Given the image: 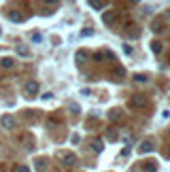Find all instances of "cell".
<instances>
[{"mask_svg": "<svg viewBox=\"0 0 170 172\" xmlns=\"http://www.w3.org/2000/svg\"><path fill=\"white\" fill-rule=\"evenodd\" d=\"M91 7H94V9H102V7H104V2H91Z\"/></svg>", "mask_w": 170, "mask_h": 172, "instance_id": "52a82bcc", "label": "cell"}, {"mask_svg": "<svg viewBox=\"0 0 170 172\" xmlns=\"http://www.w3.org/2000/svg\"><path fill=\"white\" fill-rule=\"evenodd\" d=\"M26 91H28V93H36V91H38V83H36V81H30V83L26 85Z\"/></svg>", "mask_w": 170, "mask_h": 172, "instance_id": "3957f363", "label": "cell"}, {"mask_svg": "<svg viewBox=\"0 0 170 172\" xmlns=\"http://www.w3.org/2000/svg\"><path fill=\"white\" fill-rule=\"evenodd\" d=\"M0 123H2L4 128H13L15 126V119L13 117H2V119H0Z\"/></svg>", "mask_w": 170, "mask_h": 172, "instance_id": "7a4b0ae2", "label": "cell"}, {"mask_svg": "<svg viewBox=\"0 0 170 172\" xmlns=\"http://www.w3.org/2000/svg\"><path fill=\"white\" fill-rule=\"evenodd\" d=\"M0 64H2L4 68H9V66H13V60H11V58H2V60H0Z\"/></svg>", "mask_w": 170, "mask_h": 172, "instance_id": "5b68a950", "label": "cell"}, {"mask_svg": "<svg viewBox=\"0 0 170 172\" xmlns=\"http://www.w3.org/2000/svg\"><path fill=\"white\" fill-rule=\"evenodd\" d=\"M151 149H153V144H151L149 140H147V142H142V144H140V153H145V151H151Z\"/></svg>", "mask_w": 170, "mask_h": 172, "instance_id": "277c9868", "label": "cell"}, {"mask_svg": "<svg viewBox=\"0 0 170 172\" xmlns=\"http://www.w3.org/2000/svg\"><path fill=\"white\" fill-rule=\"evenodd\" d=\"M19 172H30V170H28L26 166H21V168H19Z\"/></svg>", "mask_w": 170, "mask_h": 172, "instance_id": "30bf717a", "label": "cell"}, {"mask_svg": "<svg viewBox=\"0 0 170 172\" xmlns=\"http://www.w3.org/2000/svg\"><path fill=\"white\" fill-rule=\"evenodd\" d=\"M168 157H170V151H168Z\"/></svg>", "mask_w": 170, "mask_h": 172, "instance_id": "8fae6325", "label": "cell"}, {"mask_svg": "<svg viewBox=\"0 0 170 172\" xmlns=\"http://www.w3.org/2000/svg\"><path fill=\"white\" fill-rule=\"evenodd\" d=\"M134 79H136V81H140V83H142V81H147V77H145V75H136Z\"/></svg>", "mask_w": 170, "mask_h": 172, "instance_id": "9c48e42d", "label": "cell"}, {"mask_svg": "<svg viewBox=\"0 0 170 172\" xmlns=\"http://www.w3.org/2000/svg\"><path fill=\"white\" fill-rule=\"evenodd\" d=\"M60 159H62L66 166H75V164H77V157L72 155V153H62V155H60Z\"/></svg>", "mask_w": 170, "mask_h": 172, "instance_id": "6da1fadb", "label": "cell"}, {"mask_svg": "<svg viewBox=\"0 0 170 172\" xmlns=\"http://www.w3.org/2000/svg\"><path fill=\"white\" fill-rule=\"evenodd\" d=\"M109 117H111V119H117V117H119V111H117V108H115V111H111V115H109Z\"/></svg>", "mask_w": 170, "mask_h": 172, "instance_id": "8992f818", "label": "cell"}, {"mask_svg": "<svg viewBox=\"0 0 170 172\" xmlns=\"http://www.w3.org/2000/svg\"><path fill=\"white\" fill-rule=\"evenodd\" d=\"M151 45H153V51H155V53H160V43L155 40V43H151Z\"/></svg>", "mask_w": 170, "mask_h": 172, "instance_id": "ba28073f", "label": "cell"}]
</instances>
